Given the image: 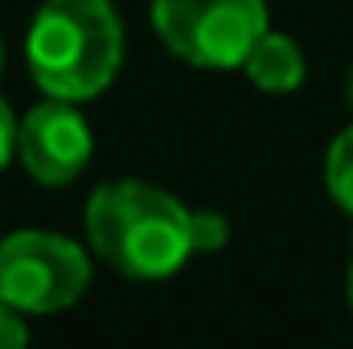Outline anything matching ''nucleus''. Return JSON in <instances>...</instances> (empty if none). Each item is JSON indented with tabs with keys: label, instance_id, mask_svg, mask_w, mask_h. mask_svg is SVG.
Instances as JSON below:
<instances>
[{
	"label": "nucleus",
	"instance_id": "nucleus-1",
	"mask_svg": "<svg viewBox=\"0 0 353 349\" xmlns=\"http://www.w3.org/2000/svg\"><path fill=\"white\" fill-rule=\"evenodd\" d=\"M94 255L132 279H165L193 255L189 210L148 181H107L87 201Z\"/></svg>",
	"mask_w": 353,
	"mask_h": 349
},
{
	"label": "nucleus",
	"instance_id": "nucleus-2",
	"mask_svg": "<svg viewBox=\"0 0 353 349\" xmlns=\"http://www.w3.org/2000/svg\"><path fill=\"white\" fill-rule=\"evenodd\" d=\"M25 58L50 99H94L119 74L123 21L111 0H46L29 25Z\"/></svg>",
	"mask_w": 353,
	"mask_h": 349
},
{
	"label": "nucleus",
	"instance_id": "nucleus-3",
	"mask_svg": "<svg viewBox=\"0 0 353 349\" xmlns=\"http://www.w3.org/2000/svg\"><path fill=\"white\" fill-rule=\"evenodd\" d=\"M165 50L201 70H234L267 33L263 0H152Z\"/></svg>",
	"mask_w": 353,
	"mask_h": 349
},
{
	"label": "nucleus",
	"instance_id": "nucleus-4",
	"mask_svg": "<svg viewBox=\"0 0 353 349\" xmlns=\"http://www.w3.org/2000/svg\"><path fill=\"white\" fill-rule=\"evenodd\" d=\"M90 283V259L62 235L17 230L0 243V300L21 312L70 308Z\"/></svg>",
	"mask_w": 353,
	"mask_h": 349
},
{
	"label": "nucleus",
	"instance_id": "nucleus-5",
	"mask_svg": "<svg viewBox=\"0 0 353 349\" xmlns=\"http://www.w3.org/2000/svg\"><path fill=\"white\" fill-rule=\"evenodd\" d=\"M90 152V123L66 99H46L17 123V157L41 185H70L87 169Z\"/></svg>",
	"mask_w": 353,
	"mask_h": 349
},
{
	"label": "nucleus",
	"instance_id": "nucleus-6",
	"mask_svg": "<svg viewBox=\"0 0 353 349\" xmlns=\"http://www.w3.org/2000/svg\"><path fill=\"white\" fill-rule=\"evenodd\" d=\"M243 70H247V79L259 90H267V94H292V90H300L304 74H308L300 46H296L288 33H271V29L255 41V50L247 54Z\"/></svg>",
	"mask_w": 353,
	"mask_h": 349
},
{
	"label": "nucleus",
	"instance_id": "nucleus-7",
	"mask_svg": "<svg viewBox=\"0 0 353 349\" xmlns=\"http://www.w3.org/2000/svg\"><path fill=\"white\" fill-rule=\"evenodd\" d=\"M325 185H329V197L353 218V128H345V132L329 144V157H325Z\"/></svg>",
	"mask_w": 353,
	"mask_h": 349
},
{
	"label": "nucleus",
	"instance_id": "nucleus-8",
	"mask_svg": "<svg viewBox=\"0 0 353 349\" xmlns=\"http://www.w3.org/2000/svg\"><path fill=\"white\" fill-rule=\"evenodd\" d=\"M230 239V222L214 210H189V243L193 251L210 255V251H222Z\"/></svg>",
	"mask_w": 353,
	"mask_h": 349
},
{
	"label": "nucleus",
	"instance_id": "nucleus-9",
	"mask_svg": "<svg viewBox=\"0 0 353 349\" xmlns=\"http://www.w3.org/2000/svg\"><path fill=\"white\" fill-rule=\"evenodd\" d=\"M0 349H29V329L21 321V308L0 300Z\"/></svg>",
	"mask_w": 353,
	"mask_h": 349
},
{
	"label": "nucleus",
	"instance_id": "nucleus-10",
	"mask_svg": "<svg viewBox=\"0 0 353 349\" xmlns=\"http://www.w3.org/2000/svg\"><path fill=\"white\" fill-rule=\"evenodd\" d=\"M17 123H21V119H17L12 107L0 99V169L17 157Z\"/></svg>",
	"mask_w": 353,
	"mask_h": 349
},
{
	"label": "nucleus",
	"instance_id": "nucleus-11",
	"mask_svg": "<svg viewBox=\"0 0 353 349\" xmlns=\"http://www.w3.org/2000/svg\"><path fill=\"white\" fill-rule=\"evenodd\" d=\"M345 103H350V111H353V70H350V79H345Z\"/></svg>",
	"mask_w": 353,
	"mask_h": 349
},
{
	"label": "nucleus",
	"instance_id": "nucleus-12",
	"mask_svg": "<svg viewBox=\"0 0 353 349\" xmlns=\"http://www.w3.org/2000/svg\"><path fill=\"white\" fill-rule=\"evenodd\" d=\"M350 308H353V263H350Z\"/></svg>",
	"mask_w": 353,
	"mask_h": 349
},
{
	"label": "nucleus",
	"instance_id": "nucleus-13",
	"mask_svg": "<svg viewBox=\"0 0 353 349\" xmlns=\"http://www.w3.org/2000/svg\"><path fill=\"white\" fill-rule=\"evenodd\" d=\"M0 66H4V46H0Z\"/></svg>",
	"mask_w": 353,
	"mask_h": 349
}]
</instances>
